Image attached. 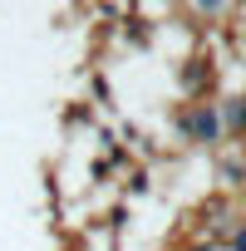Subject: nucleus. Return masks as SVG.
<instances>
[{"label": "nucleus", "mask_w": 246, "mask_h": 251, "mask_svg": "<svg viewBox=\"0 0 246 251\" xmlns=\"http://www.w3.org/2000/svg\"><path fill=\"white\" fill-rule=\"evenodd\" d=\"M182 133H187V138H197V143H217V133H221V118H217V108L197 103L192 113H182Z\"/></svg>", "instance_id": "obj_1"}, {"label": "nucleus", "mask_w": 246, "mask_h": 251, "mask_svg": "<svg viewBox=\"0 0 246 251\" xmlns=\"http://www.w3.org/2000/svg\"><path fill=\"white\" fill-rule=\"evenodd\" d=\"M226 123H231V128H246V99H236V103L226 108Z\"/></svg>", "instance_id": "obj_2"}, {"label": "nucleus", "mask_w": 246, "mask_h": 251, "mask_svg": "<svg viewBox=\"0 0 246 251\" xmlns=\"http://www.w3.org/2000/svg\"><path fill=\"white\" fill-rule=\"evenodd\" d=\"M231 251H246V226H241V231L231 236Z\"/></svg>", "instance_id": "obj_3"}, {"label": "nucleus", "mask_w": 246, "mask_h": 251, "mask_svg": "<svg viewBox=\"0 0 246 251\" xmlns=\"http://www.w3.org/2000/svg\"><path fill=\"white\" fill-rule=\"evenodd\" d=\"M197 10H207V15H212V10H221V0H197Z\"/></svg>", "instance_id": "obj_4"}]
</instances>
